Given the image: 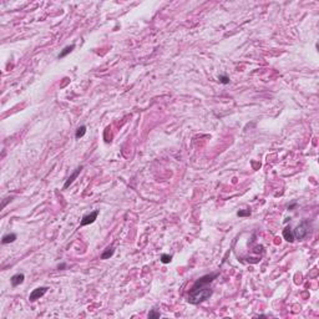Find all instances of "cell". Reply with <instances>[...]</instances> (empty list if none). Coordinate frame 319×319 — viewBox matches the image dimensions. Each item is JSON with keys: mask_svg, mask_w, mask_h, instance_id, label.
Instances as JSON below:
<instances>
[{"mask_svg": "<svg viewBox=\"0 0 319 319\" xmlns=\"http://www.w3.org/2000/svg\"><path fill=\"white\" fill-rule=\"evenodd\" d=\"M81 170H83V166H80V167H77L72 173H71V176L66 180V182H65V185H64V190H66V188H69V186L77 178V176L80 175V172H81Z\"/></svg>", "mask_w": 319, "mask_h": 319, "instance_id": "cell-5", "label": "cell"}, {"mask_svg": "<svg viewBox=\"0 0 319 319\" xmlns=\"http://www.w3.org/2000/svg\"><path fill=\"white\" fill-rule=\"evenodd\" d=\"M283 237H284V239L287 242H293L294 241V234H293V231H292V228L288 226V227H285L284 229H283Z\"/></svg>", "mask_w": 319, "mask_h": 319, "instance_id": "cell-7", "label": "cell"}, {"mask_svg": "<svg viewBox=\"0 0 319 319\" xmlns=\"http://www.w3.org/2000/svg\"><path fill=\"white\" fill-rule=\"evenodd\" d=\"M161 317V313L160 312H157V310H151L150 313H148V318H153V319H156V318H160Z\"/></svg>", "mask_w": 319, "mask_h": 319, "instance_id": "cell-14", "label": "cell"}, {"mask_svg": "<svg viewBox=\"0 0 319 319\" xmlns=\"http://www.w3.org/2000/svg\"><path fill=\"white\" fill-rule=\"evenodd\" d=\"M249 214H251V211H249V209L238 211V212H237V216H238V217H246V216H249Z\"/></svg>", "mask_w": 319, "mask_h": 319, "instance_id": "cell-15", "label": "cell"}, {"mask_svg": "<svg viewBox=\"0 0 319 319\" xmlns=\"http://www.w3.org/2000/svg\"><path fill=\"white\" fill-rule=\"evenodd\" d=\"M218 80H219V83H222V84H224V85L229 84V77H228V76H226V75H219Z\"/></svg>", "mask_w": 319, "mask_h": 319, "instance_id": "cell-13", "label": "cell"}, {"mask_svg": "<svg viewBox=\"0 0 319 319\" xmlns=\"http://www.w3.org/2000/svg\"><path fill=\"white\" fill-rule=\"evenodd\" d=\"M16 239V234L15 233H9V234H5L2 239V243L3 245H8V243H13L14 241Z\"/></svg>", "mask_w": 319, "mask_h": 319, "instance_id": "cell-8", "label": "cell"}, {"mask_svg": "<svg viewBox=\"0 0 319 319\" xmlns=\"http://www.w3.org/2000/svg\"><path fill=\"white\" fill-rule=\"evenodd\" d=\"M74 49H75V45H74V44H72V45H69V46H66V47H64V49H62V51L59 54V56H57V57H59V59L65 57V56H66V55H69Z\"/></svg>", "mask_w": 319, "mask_h": 319, "instance_id": "cell-9", "label": "cell"}, {"mask_svg": "<svg viewBox=\"0 0 319 319\" xmlns=\"http://www.w3.org/2000/svg\"><path fill=\"white\" fill-rule=\"evenodd\" d=\"M47 287H39V288H36V289H34L31 293H30V297H29V299H30V302H35V300H38V299H40L46 292H47Z\"/></svg>", "mask_w": 319, "mask_h": 319, "instance_id": "cell-3", "label": "cell"}, {"mask_svg": "<svg viewBox=\"0 0 319 319\" xmlns=\"http://www.w3.org/2000/svg\"><path fill=\"white\" fill-rule=\"evenodd\" d=\"M114 253H115L114 247H107V248L104 251V253L101 254V259H109L110 257L114 256Z\"/></svg>", "mask_w": 319, "mask_h": 319, "instance_id": "cell-10", "label": "cell"}, {"mask_svg": "<svg viewBox=\"0 0 319 319\" xmlns=\"http://www.w3.org/2000/svg\"><path fill=\"white\" fill-rule=\"evenodd\" d=\"M57 268H59V269H61V271H64V269L66 268V264H65V263H60V264L57 266Z\"/></svg>", "mask_w": 319, "mask_h": 319, "instance_id": "cell-17", "label": "cell"}, {"mask_svg": "<svg viewBox=\"0 0 319 319\" xmlns=\"http://www.w3.org/2000/svg\"><path fill=\"white\" fill-rule=\"evenodd\" d=\"M97 216H99V211H94V212H91V213L84 216L83 219H81V226L91 224L92 222H95V219L97 218Z\"/></svg>", "mask_w": 319, "mask_h": 319, "instance_id": "cell-4", "label": "cell"}, {"mask_svg": "<svg viewBox=\"0 0 319 319\" xmlns=\"http://www.w3.org/2000/svg\"><path fill=\"white\" fill-rule=\"evenodd\" d=\"M218 276H219V273L214 272V273H209V274H206V276L198 278L188 292V297H187L188 303L196 305V304H200V303L207 300L213 293L211 284Z\"/></svg>", "mask_w": 319, "mask_h": 319, "instance_id": "cell-1", "label": "cell"}, {"mask_svg": "<svg viewBox=\"0 0 319 319\" xmlns=\"http://www.w3.org/2000/svg\"><path fill=\"white\" fill-rule=\"evenodd\" d=\"M24 279H25V276H24L23 273H16V274H14V276L10 278V282H11V285H13V287H18V285H20V284L24 282Z\"/></svg>", "mask_w": 319, "mask_h": 319, "instance_id": "cell-6", "label": "cell"}, {"mask_svg": "<svg viewBox=\"0 0 319 319\" xmlns=\"http://www.w3.org/2000/svg\"><path fill=\"white\" fill-rule=\"evenodd\" d=\"M310 229H312V226H310L309 221H303V222L293 231L294 239H299V241H303L304 238H307V237L309 236Z\"/></svg>", "mask_w": 319, "mask_h": 319, "instance_id": "cell-2", "label": "cell"}, {"mask_svg": "<svg viewBox=\"0 0 319 319\" xmlns=\"http://www.w3.org/2000/svg\"><path fill=\"white\" fill-rule=\"evenodd\" d=\"M10 201H11V198H5V201H3V203H2V207L4 208V207L7 206V203H8V202H10Z\"/></svg>", "mask_w": 319, "mask_h": 319, "instance_id": "cell-16", "label": "cell"}, {"mask_svg": "<svg viewBox=\"0 0 319 319\" xmlns=\"http://www.w3.org/2000/svg\"><path fill=\"white\" fill-rule=\"evenodd\" d=\"M171 261H172V256H170V254H162V256H161V262H162V263L167 264V263H170Z\"/></svg>", "mask_w": 319, "mask_h": 319, "instance_id": "cell-12", "label": "cell"}, {"mask_svg": "<svg viewBox=\"0 0 319 319\" xmlns=\"http://www.w3.org/2000/svg\"><path fill=\"white\" fill-rule=\"evenodd\" d=\"M85 133H86V126H80V127H77V130H76L75 137L79 140V138H81Z\"/></svg>", "mask_w": 319, "mask_h": 319, "instance_id": "cell-11", "label": "cell"}]
</instances>
